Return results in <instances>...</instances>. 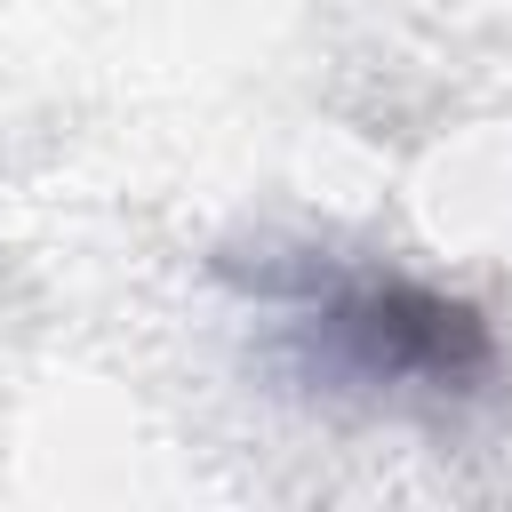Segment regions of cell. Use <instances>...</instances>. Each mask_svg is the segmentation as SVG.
Listing matches in <instances>:
<instances>
[{"instance_id": "1", "label": "cell", "mask_w": 512, "mask_h": 512, "mask_svg": "<svg viewBox=\"0 0 512 512\" xmlns=\"http://www.w3.org/2000/svg\"><path fill=\"white\" fill-rule=\"evenodd\" d=\"M296 360L336 392H392V400H456L488 376L496 344L472 304L432 296L384 272H320L288 296Z\"/></svg>"}]
</instances>
